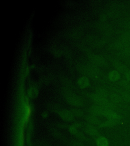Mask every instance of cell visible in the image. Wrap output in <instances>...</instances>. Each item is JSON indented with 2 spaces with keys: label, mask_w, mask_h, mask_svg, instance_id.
I'll return each mask as SVG.
<instances>
[{
  "label": "cell",
  "mask_w": 130,
  "mask_h": 146,
  "mask_svg": "<svg viewBox=\"0 0 130 146\" xmlns=\"http://www.w3.org/2000/svg\"><path fill=\"white\" fill-rule=\"evenodd\" d=\"M99 143L100 146H109L107 139L105 137H101L99 140Z\"/></svg>",
  "instance_id": "52a82bcc"
},
{
  "label": "cell",
  "mask_w": 130,
  "mask_h": 146,
  "mask_svg": "<svg viewBox=\"0 0 130 146\" xmlns=\"http://www.w3.org/2000/svg\"><path fill=\"white\" fill-rule=\"evenodd\" d=\"M129 63L130 64V57L129 58Z\"/></svg>",
  "instance_id": "8fae6325"
},
{
  "label": "cell",
  "mask_w": 130,
  "mask_h": 146,
  "mask_svg": "<svg viewBox=\"0 0 130 146\" xmlns=\"http://www.w3.org/2000/svg\"><path fill=\"white\" fill-rule=\"evenodd\" d=\"M126 78L128 81H130V71H128L126 73Z\"/></svg>",
  "instance_id": "9c48e42d"
},
{
  "label": "cell",
  "mask_w": 130,
  "mask_h": 146,
  "mask_svg": "<svg viewBox=\"0 0 130 146\" xmlns=\"http://www.w3.org/2000/svg\"><path fill=\"white\" fill-rule=\"evenodd\" d=\"M122 54L123 56H125L126 57H130V46H129L123 49Z\"/></svg>",
  "instance_id": "ba28073f"
},
{
  "label": "cell",
  "mask_w": 130,
  "mask_h": 146,
  "mask_svg": "<svg viewBox=\"0 0 130 146\" xmlns=\"http://www.w3.org/2000/svg\"><path fill=\"white\" fill-rule=\"evenodd\" d=\"M112 100L116 104H121L124 102L123 98H121V96L117 94H113L111 97Z\"/></svg>",
  "instance_id": "3957f363"
},
{
  "label": "cell",
  "mask_w": 130,
  "mask_h": 146,
  "mask_svg": "<svg viewBox=\"0 0 130 146\" xmlns=\"http://www.w3.org/2000/svg\"><path fill=\"white\" fill-rule=\"evenodd\" d=\"M119 94L124 101L130 103V92L127 91H121L119 92Z\"/></svg>",
  "instance_id": "6da1fadb"
},
{
  "label": "cell",
  "mask_w": 130,
  "mask_h": 146,
  "mask_svg": "<svg viewBox=\"0 0 130 146\" xmlns=\"http://www.w3.org/2000/svg\"><path fill=\"white\" fill-rule=\"evenodd\" d=\"M121 38H122V41L129 44L130 43V31L125 33L122 35Z\"/></svg>",
  "instance_id": "277c9868"
},
{
  "label": "cell",
  "mask_w": 130,
  "mask_h": 146,
  "mask_svg": "<svg viewBox=\"0 0 130 146\" xmlns=\"http://www.w3.org/2000/svg\"><path fill=\"white\" fill-rule=\"evenodd\" d=\"M121 84L125 88L126 91L130 92V83L127 80H122L121 82Z\"/></svg>",
  "instance_id": "8992f818"
},
{
  "label": "cell",
  "mask_w": 130,
  "mask_h": 146,
  "mask_svg": "<svg viewBox=\"0 0 130 146\" xmlns=\"http://www.w3.org/2000/svg\"><path fill=\"white\" fill-rule=\"evenodd\" d=\"M126 27L130 29V21H129L126 23Z\"/></svg>",
  "instance_id": "30bf717a"
},
{
  "label": "cell",
  "mask_w": 130,
  "mask_h": 146,
  "mask_svg": "<svg viewBox=\"0 0 130 146\" xmlns=\"http://www.w3.org/2000/svg\"><path fill=\"white\" fill-rule=\"evenodd\" d=\"M109 78L112 81H115L119 79L120 75L117 71H113L110 74Z\"/></svg>",
  "instance_id": "7a4b0ae2"
},
{
  "label": "cell",
  "mask_w": 130,
  "mask_h": 146,
  "mask_svg": "<svg viewBox=\"0 0 130 146\" xmlns=\"http://www.w3.org/2000/svg\"><path fill=\"white\" fill-rule=\"evenodd\" d=\"M117 67L119 71L121 72V73H125L126 74L128 71H129L128 68L121 63H117Z\"/></svg>",
  "instance_id": "5b68a950"
}]
</instances>
